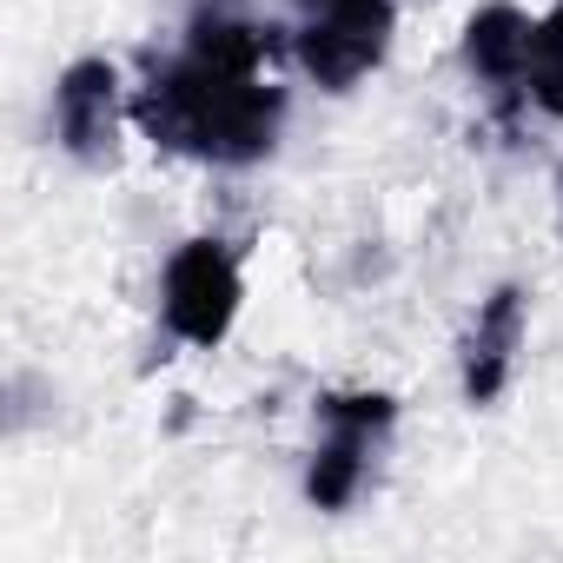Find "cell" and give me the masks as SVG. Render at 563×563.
<instances>
[{
	"label": "cell",
	"mask_w": 563,
	"mask_h": 563,
	"mask_svg": "<svg viewBox=\"0 0 563 563\" xmlns=\"http://www.w3.org/2000/svg\"><path fill=\"white\" fill-rule=\"evenodd\" d=\"M523 345V292L517 286H497L484 306H477V325L464 339V398L471 405H490L510 378V358Z\"/></svg>",
	"instance_id": "obj_6"
},
{
	"label": "cell",
	"mask_w": 563,
	"mask_h": 563,
	"mask_svg": "<svg viewBox=\"0 0 563 563\" xmlns=\"http://www.w3.org/2000/svg\"><path fill=\"white\" fill-rule=\"evenodd\" d=\"M54 126L80 166H107L120 146V74L107 60H74L54 87Z\"/></svg>",
	"instance_id": "obj_5"
},
{
	"label": "cell",
	"mask_w": 563,
	"mask_h": 563,
	"mask_svg": "<svg viewBox=\"0 0 563 563\" xmlns=\"http://www.w3.org/2000/svg\"><path fill=\"white\" fill-rule=\"evenodd\" d=\"M133 120L153 146L173 153H199L212 166H252L272 153L278 120H286V93L265 74L245 67H219L199 54H179L166 67H153V80L133 100Z\"/></svg>",
	"instance_id": "obj_1"
},
{
	"label": "cell",
	"mask_w": 563,
	"mask_h": 563,
	"mask_svg": "<svg viewBox=\"0 0 563 563\" xmlns=\"http://www.w3.org/2000/svg\"><path fill=\"white\" fill-rule=\"evenodd\" d=\"M530 34H537V27H530L517 8L490 0V8H477L471 27H464V67H471L477 80H490L497 93H517V87H523V67H530Z\"/></svg>",
	"instance_id": "obj_7"
},
{
	"label": "cell",
	"mask_w": 563,
	"mask_h": 563,
	"mask_svg": "<svg viewBox=\"0 0 563 563\" xmlns=\"http://www.w3.org/2000/svg\"><path fill=\"white\" fill-rule=\"evenodd\" d=\"M239 258L219 245V239H186L173 258H166V325L186 339V345H219L239 319Z\"/></svg>",
	"instance_id": "obj_3"
},
{
	"label": "cell",
	"mask_w": 563,
	"mask_h": 563,
	"mask_svg": "<svg viewBox=\"0 0 563 563\" xmlns=\"http://www.w3.org/2000/svg\"><path fill=\"white\" fill-rule=\"evenodd\" d=\"M523 93H530L550 120H563V8H550V14L537 21V34H530Z\"/></svg>",
	"instance_id": "obj_8"
},
{
	"label": "cell",
	"mask_w": 563,
	"mask_h": 563,
	"mask_svg": "<svg viewBox=\"0 0 563 563\" xmlns=\"http://www.w3.org/2000/svg\"><path fill=\"white\" fill-rule=\"evenodd\" d=\"M391 418H398V405H391L385 391H332V398H325L332 438L319 444V457H312V471H306V497H312L319 510H345V504L358 497V484H365V451H372V438H378Z\"/></svg>",
	"instance_id": "obj_4"
},
{
	"label": "cell",
	"mask_w": 563,
	"mask_h": 563,
	"mask_svg": "<svg viewBox=\"0 0 563 563\" xmlns=\"http://www.w3.org/2000/svg\"><path fill=\"white\" fill-rule=\"evenodd\" d=\"M385 47H391V0H306L299 60L319 87L345 93L385 60Z\"/></svg>",
	"instance_id": "obj_2"
}]
</instances>
